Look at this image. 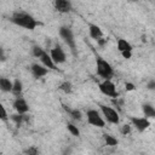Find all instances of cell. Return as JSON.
I'll list each match as a JSON object with an SVG mask.
<instances>
[{
    "instance_id": "obj_1",
    "label": "cell",
    "mask_w": 155,
    "mask_h": 155,
    "mask_svg": "<svg viewBox=\"0 0 155 155\" xmlns=\"http://www.w3.org/2000/svg\"><path fill=\"white\" fill-rule=\"evenodd\" d=\"M10 21L18 25V27H22L24 29H28V30H34L38 25H40V22L36 21L31 15H29L28 12H24V11H16L12 13V16L10 17Z\"/></svg>"
},
{
    "instance_id": "obj_2",
    "label": "cell",
    "mask_w": 155,
    "mask_h": 155,
    "mask_svg": "<svg viewBox=\"0 0 155 155\" xmlns=\"http://www.w3.org/2000/svg\"><path fill=\"white\" fill-rule=\"evenodd\" d=\"M96 71L103 80H110L114 75V69L110 63L101 57L96 59Z\"/></svg>"
},
{
    "instance_id": "obj_3",
    "label": "cell",
    "mask_w": 155,
    "mask_h": 155,
    "mask_svg": "<svg viewBox=\"0 0 155 155\" xmlns=\"http://www.w3.org/2000/svg\"><path fill=\"white\" fill-rule=\"evenodd\" d=\"M58 34L61 36V39H63V41L68 45V47L70 48V51L73 52L74 56H76V44H75V38H74V33L73 30L67 27V25H62L58 30Z\"/></svg>"
},
{
    "instance_id": "obj_4",
    "label": "cell",
    "mask_w": 155,
    "mask_h": 155,
    "mask_svg": "<svg viewBox=\"0 0 155 155\" xmlns=\"http://www.w3.org/2000/svg\"><path fill=\"white\" fill-rule=\"evenodd\" d=\"M99 108H101V111H102V115L104 116L105 121L109 122V124H113V125H117L120 122V117H119V113L111 108V107H107L104 104H99Z\"/></svg>"
},
{
    "instance_id": "obj_5",
    "label": "cell",
    "mask_w": 155,
    "mask_h": 155,
    "mask_svg": "<svg viewBox=\"0 0 155 155\" xmlns=\"http://www.w3.org/2000/svg\"><path fill=\"white\" fill-rule=\"evenodd\" d=\"M86 117H87V122L94 127L103 128L105 126V119H103V116L96 109H88L86 111Z\"/></svg>"
},
{
    "instance_id": "obj_6",
    "label": "cell",
    "mask_w": 155,
    "mask_h": 155,
    "mask_svg": "<svg viewBox=\"0 0 155 155\" xmlns=\"http://www.w3.org/2000/svg\"><path fill=\"white\" fill-rule=\"evenodd\" d=\"M99 91L104 96H108L110 98H117L119 97V93L116 91V87H115V85L113 84L111 80H103L99 84Z\"/></svg>"
},
{
    "instance_id": "obj_7",
    "label": "cell",
    "mask_w": 155,
    "mask_h": 155,
    "mask_svg": "<svg viewBox=\"0 0 155 155\" xmlns=\"http://www.w3.org/2000/svg\"><path fill=\"white\" fill-rule=\"evenodd\" d=\"M130 120H131V124L136 127V130H137L138 132H143V131H145V130L150 126V121H149V119L145 117V116H143V117L131 116Z\"/></svg>"
},
{
    "instance_id": "obj_8",
    "label": "cell",
    "mask_w": 155,
    "mask_h": 155,
    "mask_svg": "<svg viewBox=\"0 0 155 155\" xmlns=\"http://www.w3.org/2000/svg\"><path fill=\"white\" fill-rule=\"evenodd\" d=\"M50 54L52 57V59L54 61L56 64H62L67 61V57H65V53L63 51V48L59 46V45H56L51 51H50Z\"/></svg>"
},
{
    "instance_id": "obj_9",
    "label": "cell",
    "mask_w": 155,
    "mask_h": 155,
    "mask_svg": "<svg viewBox=\"0 0 155 155\" xmlns=\"http://www.w3.org/2000/svg\"><path fill=\"white\" fill-rule=\"evenodd\" d=\"M53 5H54V10L59 13H69L73 10V5L70 0H54Z\"/></svg>"
},
{
    "instance_id": "obj_10",
    "label": "cell",
    "mask_w": 155,
    "mask_h": 155,
    "mask_svg": "<svg viewBox=\"0 0 155 155\" xmlns=\"http://www.w3.org/2000/svg\"><path fill=\"white\" fill-rule=\"evenodd\" d=\"M12 107L19 114H27L28 110H29V105H28L27 101L24 98H22V97H16V99L12 103Z\"/></svg>"
},
{
    "instance_id": "obj_11",
    "label": "cell",
    "mask_w": 155,
    "mask_h": 155,
    "mask_svg": "<svg viewBox=\"0 0 155 155\" xmlns=\"http://www.w3.org/2000/svg\"><path fill=\"white\" fill-rule=\"evenodd\" d=\"M30 73L31 75L35 78V79H40L42 76H45L47 73H48V68H46L44 64L40 65L38 63H34L30 65Z\"/></svg>"
},
{
    "instance_id": "obj_12",
    "label": "cell",
    "mask_w": 155,
    "mask_h": 155,
    "mask_svg": "<svg viewBox=\"0 0 155 155\" xmlns=\"http://www.w3.org/2000/svg\"><path fill=\"white\" fill-rule=\"evenodd\" d=\"M40 61H41V63L46 67V68H48V69H52V70H57L58 68H57V64L54 63V61L52 59V57H51V54L48 53V52H44V54L40 57Z\"/></svg>"
},
{
    "instance_id": "obj_13",
    "label": "cell",
    "mask_w": 155,
    "mask_h": 155,
    "mask_svg": "<svg viewBox=\"0 0 155 155\" xmlns=\"http://www.w3.org/2000/svg\"><path fill=\"white\" fill-rule=\"evenodd\" d=\"M88 34L96 41L99 40L101 38H103V31H102V29L97 24H90L88 25Z\"/></svg>"
},
{
    "instance_id": "obj_14",
    "label": "cell",
    "mask_w": 155,
    "mask_h": 155,
    "mask_svg": "<svg viewBox=\"0 0 155 155\" xmlns=\"http://www.w3.org/2000/svg\"><path fill=\"white\" fill-rule=\"evenodd\" d=\"M116 47L119 50L120 53H124V52H132V45L125 40V39H117L116 41Z\"/></svg>"
},
{
    "instance_id": "obj_15",
    "label": "cell",
    "mask_w": 155,
    "mask_h": 155,
    "mask_svg": "<svg viewBox=\"0 0 155 155\" xmlns=\"http://www.w3.org/2000/svg\"><path fill=\"white\" fill-rule=\"evenodd\" d=\"M63 109L67 111V114L74 120V121H80L82 119V115H81V111L79 109H73V108H69L68 105H64L63 104Z\"/></svg>"
},
{
    "instance_id": "obj_16",
    "label": "cell",
    "mask_w": 155,
    "mask_h": 155,
    "mask_svg": "<svg viewBox=\"0 0 155 155\" xmlns=\"http://www.w3.org/2000/svg\"><path fill=\"white\" fill-rule=\"evenodd\" d=\"M142 110H143V114L145 117L148 119H155V108L149 104V103H144L142 104Z\"/></svg>"
},
{
    "instance_id": "obj_17",
    "label": "cell",
    "mask_w": 155,
    "mask_h": 155,
    "mask_svg": "<svg viewBox=\"0 0 155 155\" xmlns=\"http://www.w3.org/2000/svg\"><path fill=\"white\" fill-rule=\"evenodd\" d=\"M22 92H23V84H22V81H21L19 79H15L11 93H12L15 97H21V96H22Z\"/></svg>"
},
{
    "instance_id": "obj_18",
    "label": "cell",
    "mask_w": 155,
    "mask_h": 155,
    "mask_svg": "<svg viewBox=\"0 0 155 155\" xmlns=\"http://www.w3.org/2000/svg\"><path fill=\"white\" fill-rule=\"evenodd\" d=\"M10 119L15 122V125H16L17 127H21V126H22V124H23V122H25V121L28 120V117H27V115H25V114H19V113L10 115Z\"/></svg>"
},
{
    "instance_id": "obj_19",
    "label": "cell",
    "mask_w": 155,
    "mask_h": 155,
    "mask_svg": "<svg viewBox=\"0 0 155 155\" xmlns=\"http://www.w3.org/2000/svg\"><path fill=\"white\" fill-rule=\"evenodd\" d=\"M13 82L7 78H0V88L2 92H11Z\"/></svg>"
},
{
    "instance_id": "obj_20",
    "label": "cell",
    "mask_w": 155,
    "mask_h": 155,
    "mask_svg": "<svg viewBox=\"0 0 155 155\" xmlns=\"http://www.w3.org/2000/svg\"><path fill=\"white\" fill-rule=\"evenodd\" d=\"M103 139H104L105 144L109 145V147H116L117 143H119V140H117L115 137H113L111 134H107V133L103 136Z\"/></svg>"
},
{
    "instance_id": "obj_21",
    "label": "cell",
    "mask_w": 155,
    "mask_h": 155,
    "mask_svg": "<svg viewBox=\"0 0 155 155\" xmlns=\"http://www.w3.org/2000/svg\"><path fill=\"white\" fill-rule=\"evenodd\" d=\"M58 88H59L61 91H63L64 93H70V92L73 91V85H71V82H69V81H63V82L58 86Z\"/></svg>"
},
{
    "instance_id": "obj_22",
    "label": "cell",
    "mask_w": 155,
    "mask_h": 155,
    "mask_svg": "<svg viewBox=\"0 0 155 155\" xmlns=\"http://www.w3.org/2000/svg\"><path fill=\"white\" fill-rule=\"evenodd\" d=\"M44 48L41 47V46H39V45H34L33 47H31V54L34 56V57H36V58H40L42 54H44Z\"/></svg>"
},
{
    "instance_id": "obj_23",
    "label": "cell",
    "mask_w": 155,
    "mask_h": 155,
    "mask_svg": "<svg viewBox=\"0 0 155 155\" xmlns=\"http://www.w3.org/2000/svg\"><path fill=\"white\" fill-rule=\"evenodd\" d=\"M67 128H68V131H69L73 136H75V137H79V136H80V131H79L78 126H75L73 122H67Z\"/></svg>"
},
{
    "instance_id": "obj_24",
    "label": "cell",
    "mask_w": 155,
    "mask_h": 155,
    "mask_svg": "<svg viewBox=\"0 0 155 155\" xmlns=\"http://www.w3.org/2000/svg\"><path fill=\"white\" fill-rule=\"evenodd\" d=\"M120 132H121V134H124V136L128 134V133L131 132V125H128V124L122 125V126H121V128H120Z\"/></svg>"
},
{
    "instance_id": "obj_25",
    "label": "cell",
    "mask_w": 155,
    "mask_h": 155,
    "mask_svg": "<svg viewBox=\"0 0 155 155\" xmlns=\"http://www.w3.org/2000/svg\"><path fill=\"white\" fill-rule=\"evenodd\" d=\"M0 109H1V120L2 121H7V119H10V116H7V113L4 108V105H0Z\"/></svg>"
},
{
    "instance_id": "obj_26",
    "label": "cell",
    "mask_w": 155,
    "mask_h": 155,
    "mask_svg": "<svg viewBox=\"0 0 155 155\" xmlns=\"http://www.w3.org/2000/svg\"><path fill=\"white\" fill-rule=\"evenodd\" d=\"M24 154H29V155H36L38 154V149L35 147H31L29 149H25L24 150Z\"/></svg>"
},
{
    "instance_id": "obj_27",
    "label": "cell",
    "mask_w": 155,
    "mask_h": 155,
    "mask_svg": "<svg viewBox=\"0 0 155 155\" xmlns=\"http://www.w3.org/2000/svg\"><path fill=\"white\" fill-rule=\"evenodd\" d=\"M147 88H148V90H151V91H155V80H150V81H148V84H147Z\"/></svg>"
},
{
    "instance_id": "obj_28",
    "label": "cell",
    "mask_w": 155,
    "mask_h": 155,
    "mask_svg": "<svg viewBox=\"0 0 155 155\" xmlns=\"http://www.w3.org/2000/svg\"><path fill=\"white\" fill-rule=\"evenodd\" d=\"M121 56H122L125 59H130L131 56H132V52H124V53H121Z\"/></svg>"
},
{
    "instance_id": "obj_29",
    "label": "cell",
    "mask_w": 155,
    "mask_h": 155,
    "mask_svg": "<svg viewBox=\"0 0 155 155\" xmlns=\"http://www.w3.org/2000/svg\"><path fill=\"white\" fill-rule=\"evenodd\" d=\"M126 88H127L128 91H132V90L134 88V86H133L132 84H130V82H127V84H126Z\"/></svg>"
},
{
    "instance_id": "obj_30",
    "label": "cell",
    "mask_w": 155,
    "mask_h": 155,
    "mask_svg": "<svg viewBox=\"0 0 155 155\" xmlns=\"http://www.w3.org/2000/svg\"><path fill=\"white\" fill-rule=\"evenodd\" d=\"M5 59L6 58H5V54H4V50L1 48V62H5Z\"/></svg>"
}]
</instances>
